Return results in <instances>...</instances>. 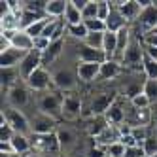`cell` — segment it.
Segmentation results:
<instances>
[{
    "mask_svg": "<svg viewBox=\"0 0 157 157\" xmlns=\"http://www.w3.org/2000/svg\"><path fill=\"white\" fill-rule=\"evenodd\" d=\"M30 144H32V151H36L44 157L49 155H61V142L57 138V132L51 134H30Z\"/></svg>",
    "mask_w": 157,
    "mask_h": 157,
    "instance_id": "cell-1",
    "label": "cell"
},
{
    "mask_svg": "<svg viewBox=\"0 0 157 157\" xmlns=\"http://www.w3.org/2000/svg\"><path fill=\"white\" fill-rule=\"evenodd\" d=\"M63 100L64 95H61L59 91H46L38 97V112L48 114L55 119H59L63 116Z\"/></svg>",
    "mask_w": 157,
    "mask_h": 157,
    "instance_id": "cell-2",
    "label": "cell"
},
{
    "mask_svg": "<svg viewBox=\"0 0 157 157\" xmlns=\"http://www.w3.org/2000/svg\"><path fill=\"white\" fill-rule=\"evenodd\" d=\"M2 119L13 129V132L27 134V136L32 134V131H30V119L23 114V110H17V108L8 106V108L2 110Z\"/></svg>",
    "mask_w": 157,
    "mask_h": 157,
    "instance_id": "cell-3",
    "label": "cell"
},
{
    "mask_svg": "<svg viewBox=\"0 0 157 157\" xmlns=\"http://www.w3.org/2000/svg\"><path fill=\"white\" fill-rule=\"evenodd\" d=\"M121 64H127L131 68H142L144 70V46L142 40H132L129 44V48L123 53Z\"/></svg>",
    "mask_w": 157,
    "mask_h": 157,
    "instance_id": "cell-4",
    "label": "cell"
},
{
    "mask_svg": "<svg viewBox=\"0 0 157 157\" xmlns=\"http://www.w3.org/2000/svg\"><path fill=\"white\" fill-rule=\"evenodd\" d=\"M30 131H32V134L57 132V119L48 116V114H42V112H36V114L30 117Z\"/></svg>",
    "mask_w": 157,
    "mask_h": 157,
    "instance_id": "cell-5",
    "label": "cell"
},
{
    "mask_svg": "<svg viewBox=\"0 0 157 157\" xmlns=\"http://www.w3.org/2000/svg\"><path fill=\"white\" fill-rule=\"evenodd\" d=\"M25 83H27L29 89H32V91L46 93V91H49V87L53 85V76L49 74L48 68L40 66V68H38L34 74H30L29 80H25Z\"/></svg>",
    "mask_w": 157,
    "mask_h": 157,
    "instance_id": "cell-6",
    "label": "cell"
},
{
    "mask_svg": "<svg viewBox=\"0 0 157 157\" xmlns=\"http://www.w3.org/2000/svg\"><path fill=\"white\" fill-rule=\"evenodd\" d=\"M2 36L12 42V48L21 49V51H32L34 49V38L27 34V30H4Z\"/></svg>",
    "mask_w": 157,
    "mask_h": 157,
    "instance_id": "cell-7",
    "label": "cell"
},
{
    "mask_svg": "<svg viewBox=\"0 0 157 157\" xmlns=\"http://www.w3.org/2000/svg\"><path fill=\"white\" fill-rule=\"evenodd\" d=\"M40 66H42V53H38L36 49H32L23 57V61L19 63L17 68H19L21 78H23V80H29L30 74H34Z\"/></svg>",
    "mask_w": 157,
    "mask_h": 157,
    "instance_id": "cell-8",
    "label": "cell"
},
{
    "mask_svg": "<svg viewBox=\"0 0 157 157\" xmlns=\"http://www.w3.org/2000/svg\"><path fill=\"white\" fill-rule=\"evenodd\" d=\"M53 85L59 91H72L78 83V74L72 72L70 68H61L57 72H53Z\"/></svg>",
    "mask_w": 157,
    "mask_h": 157,
    "instance_id": "cell-9",
    "label": "cell"
},
{
    "mask_svg": "<svg viewBox=\"0 0 157 157\" xmlns=\"http://www.w3.org/2000/svg\"><path fill=\"white\" fill-rule=\"evenodd\" d=\"M6 100L12 108H17V110H23L29 102H30V95H29V89L25 85H15L12 87L10 91H6Z\"/></svg>",
    "mask_w": 157,
    "mask_h": 157,
    "instance_id": "cell-10",
    "label": "cell"
},
{
    "mask_svg": "<svg viewBox=\"0 0 157 157\" xmlns=\"http://www.w3.org/2000/svg\"><path fill=\"white\" fill-rule=\"evenodd\" d=\"M116 95H114V91L112 93H98V95H95L93 97V100H91V106H89V112L93 114V117H97V116H104L106 112H108V108L116 102Z\"/></svg>",
    "mask_w": 157,
    "mask_h": 157,
    "instance_id": "cell-11",
    "label": "cell"
},
{
    "mask_svg": "<svg viewBox=\"0 0 157 157\" xmlns=\"http://www.w3.org/2000/svg\"><path fill=\"white\" fill-rule=\"evenodd\" d=\"M82 116V100L80 97H76L74 93H68L64 95V100H63V117L64 119H78Z\"/></svg>",
    "mask_w": 157,
    "mask_h": 157,
    "instance_id": "cell-12",
    "label": "cell"
},
{
    "mask_svg": "<svg viewBox=\"0 0 157 157\" xmlns=\"http://www.w3.org/2000/svg\"><path fill=\"white\" fill-rule=\"evenodd\" d=\"M138 27L144 32V36L157 29V2H153V6H150V8L142 10V13L138 17Z\"/></svg>",
    "mask_w": 157,
    "mask_h": 157,
    "instance_id": "cell-13",
    "label": "cell"
},
{
    "mask_svg": "<svg viewBox=\"0 0 157 157\" xmlns=\"http://www.w3.org/2000/svg\"><path fill=\"white\" fill-rule=\"evenodd\" d=\"M76 74H78V80L83 83L97 82L98 74H100V64L98 63H78Z\"/></svg>",
    "mask_w": 157,
    "mask_h": 157,
    "instance_id": "cell-14",
    "label": "cell"
},
{
    "mask_svg": "<svg viewBox=\"0 0 157 157\" xmlns=\"http://www.w3.org/2000/svg\"><path fill=\"white\" fill-rule=\"evenodd\" d=\"M114 6L119 10V13L125 17L127 23H132V21H138L142 8L138 4V0H127V2H114Z\"/></svg>",
    "mask_w": 157,
    "mask_h": 157,
    "instance_id": "cell-15",
    "label": "cell"
},
{
    "mask_svg": "<svg viewBox=\"0 0 157 157\" xmlns=\"http://www.w3.org/2000/svg\"><path fill=\"white\" fill-rule=\"evenodd\" d=\"M76 55H78V59H80V63H98V64L106 63V55H104V51L93 49V48L85 46V44H80V46H78Z\"/></svg>",
    "mask_w": 157,
    "mask_h": 157,
    "instance_id": "cell-16",
    "label": "cell"
},
{
    "mask_svg": "<svg viewBox=\"0 0 157 157\" xmlns=\"http://www.w3.org/2000/svg\"><path fill=\"white\" fill-rule=\"evenodd\" d=\"M125 112H127V110L123 108L121 98H116V102L108 108V112L104 114V117H106V121L110 123V125L119 127V125H123V123H125Z\"/></svg>",
    "mask_w": 157,
    "mask_h": 157,
    "instance_id": "cell-17",
    "label": "cell"
},
{
    "mask_svg": "<svg viewBox=\"0 0 157 157\" xmlns=\"http://www.w3.org/2000/svg\"><path fill=\"white\" fill-rule=\"evenodd\" d=\"M64 46H66L64 38H63V40H57V42H51V46L42 53V66H44V68H46V66H49V64H53L55 61L61 57Z\"/></svg>",
    "mask_w": 157,
    "mask_h": 157,
    "instance_id": "cell-18",
    "label": "cell"
},
{
    "mask_svg": "<svg viewBox=\"0 0 157 157\" xmlns=\"http://www.w3.org/2000/svg\"><path fill=\"white\" fill-rule=\"evenodd\" d=\"M25 55H27L25 51L15 49V48H10L8 51L0 53V66H2V68H17Z\"/></svg>",
    "mask_w": 157,
    "mask_h": 157,
    "instance_id": "cell-19",
    "label": "cell"
},
{
    "mask_svg": "<svg viewBox=\"0 0 157 157\" xmlns=\"http://www.w3.org/2000/svg\"><path fill=\"white\" fill-rule=\"evenodd\" d=\"M10 144H12V148L15 151V155H21L25 157L27 153L32 151V144H30V136H27V134H13V138L10 140Z\"/></svg>",
    "mask_w": 157,
    "mask_h": 157,
    "instance_id": "cell-20",
    "label": "cell"
},
{
    "mask_svg": "<svg viewBox=\"0 0 157 157\" xmlns=\"http://www.w3.org/2000/svg\"><path fill=\"white\" fill-rule=\"evenodd\" d=\"M121 74V63L117 61H106L100 64V74H98V82H108L114 80Z\"/></svg>",
    "mask_w": 157,
    "mask_h": 157,
    "instance_id": "cell-21",
    "label": "cell"
},
{
    "mask_svg": "<svg viewBox=\"0 0 157 157\" xmlns=\"http://www.w3.org/2000/svg\"><path fill=\"white\" fill-rule=\"evenodd\" d=\"M127 25L129 23L125 21V17L119 13V10L114 6V2H112V12H110V15L106 19V29H108V32H119L123 27H127Z\"/></svg>",
    "mask_w": 157,
    "mask_h": 157,
    "instance_id": "cell-22",
    "label": "cell"
},
{
    "mask_svg": "<svg viewBox=\"0 0 157 157\" xmlns=\"http://www.w3.org/2000/svg\"><path fill=\"white\" fill-rule=\"evenodd\" d=\"M102 51L106 55V61H116V55H117V34L116 32H108L106 30Z\"/></svg>",
    "mask_w": 157,
    "mask_h": 157,
    "instance_id": "cell-23",
    "label": "cell"
},
{
    "mask_svg": "<svg viewBox=\"0 0 157 157\" xmlns=\"http://www.w3.org/2000/svg\"><path fill=\"white\" fill-rule=\"evenodd\" d=\"M66 6H68V2H64V0H51L46 6V15L51 19H61L66 13Z\"/></svg>",
    "mask_w": 157,
    "mask_h": 157,
    "instance_id": "cell-24",
    "label": "cell"
},
{
    "mask_svg": "<svg viewBox=\"0 0 157 157\" xmlns=\"http://www.w3.org/2000/svg\"><path fill=\"white\" fill-rule=\"evenodd\" d=\"M19 68H2V91H10L12 87L19 85Z\"/></svg>",
    "mask_w": 157,
    "mask_h": 157,
    "instance_id": "cell-25",
    "label": "cell"
},
{
    "mask_svg": "<svg viewBox=\"0 0 157 157\" xmlns=\"http://www.w3.org/2000/svg\"><path fill=\"white\" fill-rule=\"evenodd\" d=\"M57 138H59V142H61V148H63V150L72 148V146L76 144V140H78L76 132H74L72 129H68V127H59V129H57Z\"/></svg>",
    "mask_w": 157,
    "mask_h": 157,
    "instance_id": "cell-26",
    "label": "cell"
},
{
    "mask_svg": "<svg viewBox=\"0 0 157 157\" xmlns=\"http://www.w3.org/2000/svg\"><path fill=\"white\" fill-rule=\"evenodd\" d=\"M44 17H48V15H42V13H36V12H30V10H23V13H21V30H27L29 27H32L34 23L42 21Z\"/></svg>",
    "mask_w": 157,
    "mask_h": 157,
    "instance_id": "cell-27",
    "label": "cell"
},
{
    "mask_svg": "<svg viewBox=\"0 0 157 157\" xmlns=\"http://www.w3.org/2000/svg\"><path fill=\"white\" fill-rule=\"evenodd\" d=\"M66 32L74 38V40H80V44L85 42V38L89 36V30L85 27V23H78V25H68L66 27Z\"/></svg>",
    "mask_w": 157,
    "mask_h": 157,
    "instance_id": "cell-28",
    "label": "cell"
},
{
    "mask_svg": "<svg viewBox=\"0 0 157 157\" xmlns=\"http://www.w3.org/2000/svg\"><path fill=\"white\" fill-rule=\"evenodd\" d=\"M66 21V25H78V23H83V17H82V12L78 10L72 2H68V6H66V13L63 17Z\"/></svg>",
    "mask_w": 157,
    "mask_h": 157,
    "instance_id": "cell-29",
    "label": "cell"
},
{
    "mask_svg": "<svg viewBox=\"0 0 157 157\" xmlns=\"http://www.w3.org/2000/svg\"><path fill=\"white\" fill-rule=\"evenodd\" d=\"M104 34L106 32H89V36L85 38V46H89V48H93V49H100L102 51V48H104Z\"/></svg>",
    "mask_w": 157,
    "mask_h": 157,
    "instance_id": "cell-30",
    "label": "cell"
},
{
    "mask_svg": "<svg viewBox=\"0 0 157 157\" xmlns=\"http://www.w3.org/2000/svg\"><path fill=\"white\" fill-rule=\"evenodd\" d=\"M144 74H146L148 80H155L157 82V61L150 59L146 53H144Z\"/></svg>",
    "mask_w": 157,
    "mask_h": 157,
    "instance_id": "cell-31",
    "label": "cell"
},
{
    "mask_svg": "<svg viewBox=\"0 0 157 157\" xmlns=\"http://www.w3.org/2000/svg\"><path fill=\"white\" fill-rule=\"evenodd\" d=\"M108 125H110V123L106 121V117H104V116H97V117H93V123H91V127H89V132H91L93 136L97 138L98 134L102 132Z\"/></svg>",
    "mask_w": 157,
    "mask_h": 157,
    "instance_id": "cell-32",
    "label": "cell"
},
{
    "mask_svg": "<svg viewBox=\"0 0 157 157\" xmlns=\"http://www.w3.org/2000/svg\"><path fill=\"white\" fill-rule=\"evenodd\" d=\"M49 21H51V17H44L42 21H38V23H34L32 27H29V29H27V34H29V36H32V38L42 36V34H44V29L48 27Z\"/></svg>",
    "mask_w": 157,
    "mask_h": 157,
    "instance_id": "cell-33",
    "label": "cell"
},
{
    "mask_svg": "<svg viewBox=\"0 0 157 157\" xmlns=\"http://www.w3.org/2000/svg\"><path fill=\"white\" fill-rule=\"evenodd\" d=\"M131 134H132L134 138H136L138 146H142V144H144L146 140L150 138V129H148V127H144V125H138V127H132Z\"/></svg>",
    "mask_w": 157,
    "mask_h": 157,
    "instance_id": "cell-34",
    "label": "cell"
},
{
    "mask_svg": "<svg viewBox=\"0 0 157 157\" xmlns=\"http://www.w3.org/2000/svg\"><path fill=\"white\" fill-rule=\"evenodd\" d=\"M144 95L151 100V104L157 102V82L155 80H146L144 82Z\"/></svg>",
    "mask_w": 157,
    "mask_h": 157,
    "instance_id": "cell-35",
    "label": "cell"
},
{
    "mask_svg": "<svg viewBox=\"0 0 157 157\" xmlns=\"http://www.w3.org/2000/svg\"><path fill=\"white\" fill-rule=\"evenodd\" d=\"M97 15H98V2L89 0V4L82 12V17H83V21H89V19H97Z\"/></svg>",
    "mask_w": 157,
    "mask_h": 157,
    "instance_id": "cell-36",
    "label": "cell"
},
{
    "mask_svg": "<svg viewBox=\"0 0 157 157\" xmlns=\"http://www.w3.org/2000/svg\"><path fill=\"white\" fill-rule=\"evenodd\" d=\"M85 27L89 32H106V23L104 21H100V19H89V21H83Z\"/></svg>",
    "mask_w": 157,
    "mask_h": 157,
    "instance_id": "cell-37",
    "label": "cell"
},
{
    "mask_svg": "<svg viewBox=\"0 0 157 157\" xmlns=\"http://www.w3.org/2000/svg\"><path fill=\"white\" fill-rule=\"evenodd\" d=\"M110 12H112V2H106V0H98V15H97V19H100V21H104V23H106V19H108Z\"/></svg>",
    "mask_w": 157,
    "mask_h": 157,
    "instance_id": "cell-38",
    "label": "cell"
},
{
    "mask_svg": "<svg viewBox=\"0 0 157 157\" xmlns=\"http://www.w3.org/2000/svg\"><path fill=\"white\" fill-rule=\"evenodd\" d=\"M125 150L127 148L121 142H116V144H112V146L106 148V155H110V157H125Z\"/></svg>",
    "mask_w": 157,
    "mask_h": 157,
    "instance_id": "cell-39",
    "label": "cell"
},
{
    "mask_svg": "<svg viewBox=\"0 0 157 157\" xmlns=\"http://www.w3.org/2000/svg\"><path fill=\"white\" fill-rule=\"evenodd\" d=\"M123 93H125V97H127L129 100H132L134 97H138L140 93H144V85H140V83H129Z\"/></svg>",
    "mask_w": 157,
    "mask_h": 157,
    "instance_id": "cell-40",
    "label": "cell"
},
{
    "mask_svg": "<svg viewBox=\"0 0 157 157\" xmlns=\"http://www.w3.org/2000/svg\"><path fill=\"white\" fill-rule=\"evenodd\" d=\"M131 106L138 108V110H142V108H150V106H151V100L146 97L144 93H140L138 97H134V98L131 100Z\"/></svg>",
    "mask_w": 157,
    "mask_h": 157,
    "instance_id": "cell-41",
    "label": "cell"
},
{
    "mask_svg": "<svg viewBox=\"0 0 157 157\" xmlns=\"http://www.w3.org/2000/svg\"><path fill=\"white\" fill-rule=\"evenodd\" d=\"M142 148H144V151H146V155H148V157H153L157 153V138L150 136L148 140L142 144Z\"/></svg>",
    "mask_w": 157,
    "mask_h": 157,
    "instance_id": "cell-42",
    "label": "cell"
},
{
    "mask_svg": "<svg viewBox=\"0 0 157 157\" xmlns=\"http://www.w3.org/2000/svg\"><path fill=\"white\" fill-rule=\"evenodd\" d=\"M49 46H51V40H49V38H46V36H38V38H34V49H36L38 53H44Z\"/></svg>",
    "mask_w": 157,
    "mask_h": 157,
    "instance_id": "cell-43",
    "label": "cell"
},
{
    "mask_svg": "<svg viewBox=\"0 0 157 157\" xmlns=\"http://www.w3.org/2000/svg\"><path fill=\"white\" fill-rule=\"evenodd\" d=\"M125 157H148V155H146L142 146H136V148H127L125 150Z\"/></svg>",
    "mask_w": 157,
    "mask_h": 157,
    "instance_id": "cell-44",
    "label": "cell"
},
{
    "mask_svg": "<svg viewBox=\"0 0 157 157\" xmlns=\"http://www.w3.org/2000/svg\"><path fill=\"white\" fill-rule=\"evenodd\" d=\"M119 142L125 146V148H136L138 146V142H136V138L132 136V134H123V136L119 138Z\"/></svg>",
    "mask_w": 157,
    "mask_h": 157,
    "instance_id": "cell-45",
    "label": "cell"
},
{
    "mask_svg": "<svg viewBox=\"0 0 157 157\" xmlns=\"http://www.w3.org/2000/svg\"><path fill=\"white\" fill-rule=\"evenodd\" d=\"M142 44H144V46L157 48V32H148L146 36H142Z\"/></svg>",
    "mask_w": 157,
    "mask_h": 157,
    "instance_id": "cell-46",
    "label": "cell"
},
{
    "mask_svg": "<svg viewBox=\"0 0 157 157\" xmlns=\"http://www.w3.org/2000/svg\"><path fill=\"white\" fill-rule=\"evenodd\" d=\"M87 153H89V157H106V150L100 148V146H95V148H91Z\"/></svg>",
    "mask_w": 157,
    "mask_h": 157,
    "instance_id": "cell-47",
    "label": "cell"
},
{
    "mask_svg": "<svg viewBox=\"0 0 157 157\" xmlns=\"http://www.w3.org/2000/svg\"><path fill=\"white\" fill-rule=\"evenodd\" d=\"M0 151H2V155H15V151H13L10 142H0Z\"/></svg>",
    "mask_w": 157,
    "mask_h": 157,
    "instance_id": "cell-48",
    "label": "cell"
},
{
    "mask_svg": "<svg viewBox=\"0 0 157 157\" xmlns=\"http://www.w3.org/2000/svg\"><path fill=\"white\" fill-rule=\"evenodd\" d=\"M142 46H144V44H142ZM144 53L148 55L150 59L157 61V48H151V46H144Z\"/></svg>",
    "mask_w": 157,
    "mask_h": 157,
    "instance_id": "cell-49",
    "label": "cell"
},
{
    "mask_svg": "<svg viewBox=\"0 0 157 157\" xmlns=\"http://www.w3.org/2000/svg\"><path fill=\"white\" fill-rule=\"evenodd\" d=\"M70 2L78 8V10H80V12H83V10H85V6L89 4V0H70Z\"/></svg>",
    "mask_w": 157,
    "mask_h": 157,
    "instance_id": "cell-50",
    "label": "cell"
},
{
    "mask_svg": "<svg viewBox=\"0 0 157 157\" xmlns=\"http://www.w3.org/2000/svg\"><path fill=\"white\" fill-rule=\"evenodd\" d=\"M25 157H44V155H40V153H36V151H30V153H27Z\"/></svg>",
    "mask_w": 157,
    "mask_h": 157,
    "instance_id": "cell-51",
    "label": "cell"
},
{
    "mask_svg": "<svg viewBox=\"0 0 157 157\" xmlns=\"http://www.w3.org/2000/svg\"><path fill=\"white\" fill-rule=\"evenodd\" d=\"M59 157H70V155H66V153H63V155H59Z\"/></svg>",
    "mask_w": 157,
    "mask_h": 157,
    "instance_id": "cell-52",
    "label": "cell"
},
{
    "mask_svg": "<svg viewBox=\"0 0 157 157\" xmlns=\"http://www.w3.org/2000/svg\"><path fill=\"white\" fill-rule=\"evenodd\" d=\"M106 157H110V155H106Z\"/></svg>",
    "mask_w": 157,
    "mask_h": 157,
    "instance_id": "cell-53",
    "label": "cell"
}]
</instances>
